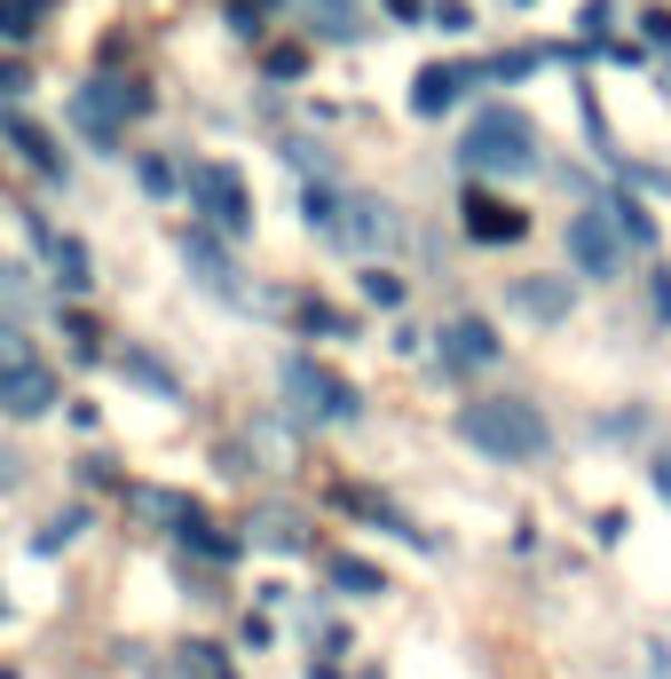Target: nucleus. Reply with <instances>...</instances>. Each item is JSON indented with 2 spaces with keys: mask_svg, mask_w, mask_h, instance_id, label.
<instances>
[{
  "mask_svg": "<svg viewBox=\"0 0 671 679\" xmlns=\"http://www.w3.org/2000/svg\"><path fill=\"white\" fill-rule=\"evenodd\" d=\"M458 443H474L482 459H497V466H530V459H545V419H537V403H522V395H490V403H466L458 411Z\"/></svg>",
  "mask_w": 671,
  "mask_h": 679,
  "instance_id": "1",
  "label": "nucleus"
},
{
  "mask_svg": "<svg viewBox=\"0 0 671 679\" xmlns=\"http://www.w3.org/2000/svg\"><path fill=\"white\" fill-rule=\"evenodd\" d=\"M458 158L474 166V175H537L545 142H537V127L522 111H482L466 127V142H458Z\"/></svg>",
  "mask_w": 671,
  "mask_h": 679,
  "instance_id": "2",
  "label": "nucleus"
},
{
  "mask_svg": "<svg viewBox=\"0 0 671 679\" xmlns=\"http://www.w3.org/2000/svg\"><path fill=\"white\" fill-rule=\"evenodd\" d=\"M277 387H285V403H293L300 419H316V427H341V419L364 411L356 387L332 372V364H316V356H285V364H277Z\"/></svg>",
  "mask_w": 671,
  "mask_h": 679,
  "instance_id": "3",
  "label": "nucleus"
},
{
  "mask_svg": "<svg viewBox=\"0 0 671 679\" xmlns=\"http://www.w3.org/2000/svg\"><path fill=\"white\" fill-rule=\"evenodd\" d=\"M135 111H142V88H135V79H88V88L71 96V127L88 135L96 150H111Z\"/></svg>",
  "mask_w": 671,
  "mask_h": 679,
  "instance_id": "4",
  "label": "nucleus"
},
{
  "mask_svg": "<svg viewBox=\"0 0 671 679\" xmlns=\"http://www.w3.org/2000/svg\"><path fill=\"white\" fill-rule=\"evenodd\" d=\"M190 198H198V214L221 222L229 237L254 229V198H245V175H237V166H190Z\"/></svg>",
  "mask_w": 671,
  "mask_h": 679,
  "instance_id": "5",
  "label": "nucleus"
},
{
  "mask_svg": "<svg viewBox=\"0 0 671 679\" xmlns=\"http://www.w3.org/2000/svg\"><path fill=\"white\" fill-rule=\"evenodd\" d=\"M569 262H576L584 277H601V285H609V277H624V237H616V222H609L601 206L569 222Z\"/></svg>",
  "mask_w": 671,
  "mask_h": 679,
  "instance_id": "6",
  "label": "nucleus"
},
{
  "mask_svg": "<svg viewBox=\"0 0 671 679\" xmlns=\"http://www.w3.org/2000/svg\"><path fill=\"white\" fill-rule=\"evenodd\" d=\"M0 411H9V419H40V411H56V372H48L40 356L0 364Z\"/></svg>",
  "mask_w": 671,
  "mask_h": 679,
  "instance_id": "7",
  "label": "nucleus"
},
{
  "mask_svg": "<svg viewBox=\"0 0 671 679\" xmlns=\"http://www.w3.org/2000/svg\"><path fill=\"white\" fill-rule=\"evenodd\" d=\"M182 262H190V269H198V285H214L221 301H245V308H262V293L245 285V269L229 262V253H214L206 237H190V245H182Z\"/></svg>",
  "mask_w": 671,
  "mask_h": 679,
  "instance_id": "8",
  "label": "nucleus"
},
{
  "mask_svg": "<svg viewBox=\"0 0 671 679\" xmlns=\"http://www.w3.org/2000/svg\"><path fill=\"white\" fill-rule=\"evenodd\" d=\"M32 245L48 253V269H56L63 293H88V285H96V262H88V245H79V237H56L48 222H32Z\"/></svg>",
  "mask_w": 671,
  "mask_h": 679,
  "instance_id": "9",
  "label": "nucleus"
},
{
  "mask_svg": "<svg viewBox=\"0 0 671 679\" xmlns=\"http://www.w3.org/2000/svg\"><path fill=\"white\" fill-rule=\"evenodd\" d=\"M466 237H482V245H514L530 222H522V206H506V198H482V190H466Z\"/></svg>",
  "mask_w": 671,
  "mask_h": 679,
  "instance_id": "10",
  "label": "nucleus"
},
{
  "mask_svg": "<svg viewBox=\"0 0 671 679\" xmlns=\"http://www.w3.org/2000/svg\"><path fill=\"white\" fill-rule=\"evenodd\" d=\"M466 88H474V71H466V63H427V71H418V88H411V111H418V119H435V111H451Z\"/></svg>",
  "mask_w": 671,
  "mask_h": 679,
  "instance_id": "11",
  "label": "nucleus"
},
{
  "mask_svg": "<svg viewBox=\"0 0 671 679\" xmlns=\"http://www.w3.org/2000/svg\"><path fill=\"white\" fill-rule=\"evenodd\" d=\"M443 356H451L458 372H474V364H497V332H490L482 316H451V324H443Z\"/></svg>",
  "mask_w": 671,
  "mask_h": 679,
  "instance_id": "12",
  "label": "nucleus"
},
{
  "mask_svg": "<svg viewBox=\"0 0 671 679\" xmlns=\"http://www.w3.org/2000/svg\"><path fill=\"white\" fill-rule=\"evenodd\" d=\"M514 308H522V316H537V324H561V316H569V285H553V277L514 285Z\"/></svg>",
  "mask_w": 671,
  "mask_h": 679,
  "instance_id": "13",
  "label": "nucleus"
},
{
  "mask_svg": "<svg viewBox=\"0 0 671 679\" xmlns=\"http://www.w3.org/2000/svg\"><path fill=\"white\" fill-rule=\"evenodd\" d=\"M332 584H341V592H356V601H372V592H387V577L364 561V553H341V561H332Z\"/></svg>",
  "mask_w": 671,
  "mask_h": 679,
  "instance_id": "14",
  "label": "nucleus"
},
{
  "mask_svg": "<svg viewBox=\"0 0 671 679\" xmlns=\"http://www.w3.org/2000/svg\"><path fill=\"white\" fill-rule=\"evenodd\" d=\"M9 142H17V158H32V166H40V175H63V158L48 150V135H40L32 119H17V111H9Z\"/></svg>",
  "mask_w": 671,
  "mask_h": 679,
  "instance_id": "15",
  "label": "nucleus"
},
{
  "mask_svg": "<svg viewBox=\"0 0 671 679\" xmlns=\"http://www.w3.org/2000/svg\"><path fill=\"white\" fill-rule=\"evenodd\" d=\"M135 514L142 522H198V505L175 498V490H135Z\"/></svg>",
  "mask_w": 671,
  "mask_h": 679,
  "instance_id": "16",
  "label": "nucleus"
},
{
  "mask_svg": "<svg viewBox=\"0 0 671 679\" xmlns=\"http://www.w3.org/2000/svg\"><path fill=\"white\" fill-rule=\"evenodd\" d=\"M609 222H616V237H624V245H640V253L655 245V222H648V206H640V198H616V206H609Z\"/></svg>",
  "mask_w": 671,
  "mask_h": 679,
  "instance_id": "17",
  "label": "nucleus"
},
{
  "mask_svg": "<svg viewBox=\"0 0 671 679\" xmlns=\"http://www.w3.org/2000/svg\"><path fill=\"white\" fill-rule=\"evenodd\" d=\"M254 538H262V545L300 553V522H293V514H277V505H262V514H254Z\"/></svg>",
  "mask_w": 671,
  "mask_h": 679,
  "instance_id": "18",
  "label": "nucleus"
},
{
  "mask_svg": "<svg viewBox=\"0 0 671 679\" xmlns=\"http://www.w3.org/2000/svg\"><path fill=\"white\" fill-rule=\"evenodd\" d=\"M316 24H324L332 40H356V32H364V17H356V0H316Z\"/></svg>",
  "mask_w": 671,
  "mask_h": 679,
  "instance_id": "19",
  "label": "nucleus"
},
{
  "mask_svg": "<svg viewBox=\"0 0 671 679\" xmlns=\"http://www.w3.org/2000/svg\"><path fill=\"white\" fill-rule=\"evenodd\" d=\"M32 17H48V0H0V32H9V40H32L40 32Z\"/></svg>",
  "mask_w": 671,
  "mask_h": 679,
  "instance_id": "20",
  "label": "nucleus"
},
{
  "mask_svg": "<svg viewBox=\"0 0 671 679\" xmlns=\"http://www.w3.org/2000/svg\"><path fill=\"white\" fill-rule=\"evenodd\" d=\"M300 324H308V332H332V340H356V316L324 308V301H308V308H300Z\"/></svg>",
  "mask_w": 671,
  "mask_h": 679,
  "instance_id": "21",
  "label": "nucleus"
},
{
  "mask_svg": "<svg viewBox=\"0 0 671 679\" xmlns=\"http://www.w3.org/2000/svg\"><path fill=\"white\" fill-rule=\"evenodd\" d=\"M127 380H142V387H158V395H182V380L166 372V364H150V356H127Z\"/></svg>",
  "mask_w": 671,
  "mask_h": 679,
  "instance_id": "22",
  "label": "nucleus"
},
{
  "mask_svg": "<svg viewBox=\"0 0 671 679\" xmlns=\"http://www.w3.org/2000/svg\"><path fill=\"white\" fill-rule=\"evenodd\" d=\"M364 301H379V308H403V277H395V269H364Z\"/></svg>",
  "mask_w": 671,
  "mask_h": 679,
  "instance_id": "23",
  "label": "nucleus"
},
{
  "mask_svg": "<svg viewBox=\"0 0 671 679\" xmlns=\"http://www.w3.org/2000/svg\"><path fill=\"white\" fill-rule=\"evenodd\" d=\"M63 332H71V348H79V356H96V340H103V332H96V324H88V316H79V308H71V316H63Z\"/></svg>",
  "mask_w": 671,
  "mask_h": 679,
  "instance_id": "24",
  "label": "nucleus"
},
{
  "mask_svg": "<svg viewBox=\"0 0 671 679\" xmlns=\"http://www.w3.org/2000/svg\"><path fill=\"white\" fill-rule=\"evenodd\" d=\"M24 356H32V340L17 324H0V364H24Z\"/></svg>",
  "mask_w": 671,
  "mask_h": 679,
  "instance_id": "25",
  "label": "nucleus"
},
{
  "mask_svg": "<svg viewBox=\"0 0 671 679\" xmlns=\"http://www.w3.org/2000/svg\"><path fill=\"white\" fill-rule=\"evenodd\" d=\"M142 190H150V198H166V190H175V166L150 158V166H142Z\"/></svg>",
  "mask_w": 671,
  "mask_h": 679,
  "instance_id": "26",
  "label": "nucleus"
},
{
  "mask_svg": "<svg viewBox=\"0 0 671 679\" xmlns=\"http://www.w3.org/2000/svg\"><path fill=\"white\" fill-rule=\"evenodd\" d=\"M0 301H24V277H17L9 262H0Z\"/></svg>",
  "mask_w": 671,
  "mask_h": 679,
  "instance_id": "27",
  "label": "nucleus"
},
{
  "mask_svg": "<svg viewBox=\"0 0 671 679\" xmlns=\"http://www.w3.org/2000/svg\"><path fill=\"white\" fill-rule=\"evenodd\" d=\"M648 474H655V490H663V498H671V451H663V459H655V466H648Z\"/></svg>",
  "mask_w": 671,
  "mask_h": 679,
  "instance_id": "28",
  "label": "nucleus"
},
{
  "mask_svg": "<svg viewBox=\"0 0 671 679\" xmlns=\"http://www.w3.org/2000/svg\"><path fill=\"white\" fill-rule=\"evenodd\" d=\"M17 482V451H0V490H9Z\"/></svg>",
  "mask_w": 671,
  "mask_h": 679,
  "instance_id": "29",
  "label": "nucleus"
},
{
  "mask_svg": "<svg viewBox=\"0 0 671 679\" xmlns=\"http://www.w3.org/2000/svg\"><path fill=\"white\" fill-rule=\"evenodd\" d=\"M387 9H395L403 24H418V0H387Z\"/></svg>",
  "mask_w": 671,
  "mask_h": 679,
  "instance_id": "30",
  "label": "nucleus"
}]
</instances>
